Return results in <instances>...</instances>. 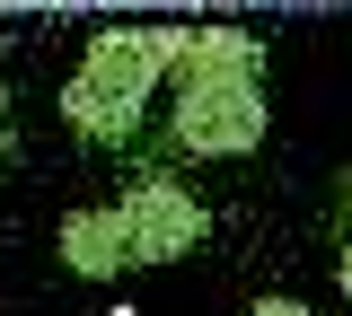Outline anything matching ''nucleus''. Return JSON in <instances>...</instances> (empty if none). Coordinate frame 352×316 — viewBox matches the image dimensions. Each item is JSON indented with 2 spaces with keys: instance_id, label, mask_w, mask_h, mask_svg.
Returning <instances> with one entry per match:
<instances>
[{
  "instance_id": "obj_6",
  "label": "nucleus",
  "mask_w": 352,
  "mask_h": 316,
  "mask_svg": "<svg viewBox=\"0 0 352 316\" xmlns=\"http://www.w3.org/2000/svg\"><path fill=\"white\" fill-rule=\"evenodd\" d=\"M335 281H344V299H352V246H344V264H335Z\"/></svg>"
},
{
  "instance_id": "obj_1",
  "label": "nucleus",
  "mask_w": 352,
  "mask_h": 316,
  "mask_svg": "<svg viewBox=\"0 0 352 316\" xmlns=\"http://www.w3.org/2000/svg\"><path fill=\"white\" fill-rule=\"evenodd\" d=\"M212 237V211L185 193L176 176H141L124 202H88L62 220V264L80 281H115V272H141V264H176Z\"/></svg>"
},
{
  "instance_id": "obj_2",
  "label": "nucleus",
  "mask_w": 352,
  "mask_h": 316,
  "mask_svg": "<svg viewBox=\"0 0 352 316\" xmlns=\"http://www.w3.org/2000/svg\"><path fill=\"white\" fill-rule=\"evenodd\" d=\"M185 62V27H106L80 53V71L62 80V123L80 141H132L150 114V88Z\"/></svg>"
},
{
  "instance_id": "obj_4",
  "label": "nucleus",
  "mask_w": 352,
  "mask_h": 316,
  "mask_svg": "<svg viewBox=\"0 0 352 316\" xmlns=\"http://www.w3.org/2000/svg\"><path fill=\"white\" fill-rule=\"evenodd\" d=\"M194 71L264 80V45L247 36V27H185V62H176V80H194Z\"/></svg>"
},
{
  "instance_id": "obj_5",
  "label": "nucleus",
  "mask_w": 352,
  "mask_h": 316,
  "mask_svg": "<svg viewBox=\"0 0 352 316\" xmlns=\"http://www.w3.org/2000/svg\"><path fill=\"white\" fill-rule=\"evenodd\" d=\"M247 316H317V308H300V299H256Z\"/></svg>"
},
{
  "instance_id": "obj_3",
  "label": "nucleus",
  "mask_w": 352,
  "mask_h": 316,
  "mask_svg": "<svg viewBox=\"0 0 352 316\" xmlns=\"http://www.w3.org/2000/svg\"><path fill=\"white\" fill-rule=\"evenodd\" d=\"M168 141L185 158H238L264 141V80H229V71H194L176 80Z\"/></svg>"
}]
</instances>
